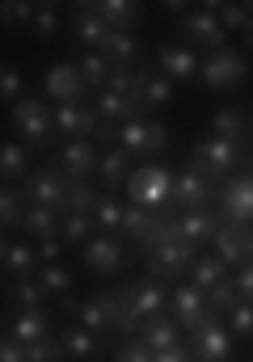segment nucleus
Masks as SVG:
<instances>
[{"label": "nucleus", "mask_w": 253, "mask_h": 362, "mask_svg": "<svg viewBox=\"0 0 253 362\" xmlns=\"http://www.w3.org/2000/svg\"><path fill=\"white\" fill-rule=\"evenodd\" d=\"M173 185H177V177L169 169H161V165H144V169H135L127 177L131 202L144 206V211H152V215H161V211L173 206Z\"/></svg>", "instance_id": "nucleus-1"}, {"label": "nucleus", "mask_w": 253, "mask_h": 362, "mask_svg": "<svg viewBox=\"0 0 253 362\" xmlns=\"http://www.w3.org/2000/svg\"><path fill=\"white\" fill-rule=\"evenodd\" d=\"M237 160H245V148H241L237 139L211 135V139H203V144L194 148V173H203V177H211V181L224 177V173H232Z\"/></svg>", "instance_id": "nucleus-2"}, {"label": "nucleus", "mask_w": 253, "mask_h": 362, "mask_svg": "<svg viewBox=\"0 0 253 362\" xmlns=\"http://www.w3.org/2000/svg\"><path fill=\"white\" fill-rule=\"evenodd\" d=\"M13 122L21 127L26 144H34V148H47V144H51V131H55V114L43 105V97H21V101L13 105Z\"/></svg>", "instance_id": "nucleus-3"}, {"label": "nucleus", "mask_w": 253, "mask_h": 362, "mask_svg": "<svg viewBox=\"0 0 253 362\" xmlns=\"http://www.w3.org/2000/svg\"><path fill=\"white\" fill-rule=\"evenodd\" d=\"M190 354L198 362H228V354H232V333L215 320V312L190 333Z\"/></svg>", "instance_id": "nucleus-4"}, {"label": "nucleus", "mask_w": 253, "mask_h": 362, "mask_svg": "<svg viewBox=\"0 0 253 362\" xmlns=\"http://www.w3.org/2000/svg\"><path fill=\"white\" fill-rule=\"evenodd\" d=\"M198 76H203L211 89H232V85H241V81L249 76V64H245L241 51L224 47V51H215V55L203 59V72H198Z\"/></svg>", "instance_id": "nucleus-5"}, {"label": "nucleus", "mask_w": 253, "mask_h": 362, "mask_svg": "<svg viewBox=\"0 0 253 362\" xmlns=\"http://www.w3.org/2000/svg\"><path fill=\"white\" fill-rule=\"evenodd\" d=\"M169 308H173V320H177V329H198L207 316H211V303H207V291H198L194 282L190 286H177L173 295H169Z\"/></svg>", "instance_id": "nucleus-6"}, {"label": "nucleus", "mask_w": 253, "mask_h": 362, "mask_svg": "<svg viewBox=\"0 0 253 362\" xmlns=\"http://www.w3.org/2000/svg\"><path fill=\"white\" fill-rule=\"evenodd\" d=\"M220 211H224V223H253V173L220 189Z\"/></svg>", "instance_id": "nucleus-7"}, {"label": "nucleus", "mask_w": 253, "mask_h": 362, "mask_svg": "<svg viewBox=\"0 0 253 362\" xmlns=\"http://www.w3.org/2000/svg\"><path fill=\"white\" fill-rule=\"evenodd\" d=\"M84 89H89V85H84V76H81L77 64H55V68L47 72V81H43V93L55 97L60 105H81Z\"/></svg>", "instance_id": "nucleus-8"}, {"label": "nucleus", "mask_w": 253, "mask_h": 362, "mask_svg": "<svg viewBox=\"0 0 253 362\" xmlns=\"http://www.w3.org/2000/svg\"><path fill=\"white\" fill-rule=\"evenodd\" d=\"M181 34H186L190 42H198V47H207L211 55H215V51H224V25H220V17H215L211 8H198V13H186V17H181Z\"/></svg>", "instance_id": "nucleus-9"}, {"label": "nucleus", "mask_w": 253, "mask_h": 362, "mask_svg": "<svg viewBox=\"0 0 253 362\" xmlns=\"http://www.w3.org/2000/svg\"><path fill=\"white\" fill-rule=\"evenodd\" d=\"M55 131L68 135V144H77V139H89V135L101 131V118L89 105H60L55 110Z\"/></svg>", "instance_id": "nucleus-10"}, {"label": "nucleus", "mask_w": 253, "mask_h": 362, "mask_svg": "<svg viewBox=\"0 0 253 362\" xmlns=\"http://www.w3.org/2000/svg\"><path fill=\"white\" fill-rule=\"evenodd\" d=\"M68 173L64 169H43V173H34V177L26 181V198L34 202V206H60L64 202V194H68Z\"/></svg>", "instance_id": "nucleus-11"}, {"label": "nucleus", "mask_w": 253, "mask_h": 362, "mask_svg": "<svg viewBox=\"0 0 253 362\" xmlns=\"http://www.w3.org/2000/svg\"><path fill=\"white\" fill-rule=\"evenodd\" d=\"M194 249H198V245H190V240H177V245H165V249H152V253H148V257H152L148 266H152L157 278H177L181 270H190V266L198 262Z\"/></svg>", "instance_id": "nucleus-12"}, {"label": "nucleus", "mask_w": 253, "mask_h": 362, "mask_svg": "<svg viewBox=\"0 0 253 362\" xmlns=\"http://www.w3.org/2000/svg\"><path fill=\"white\" fill-rule=\"evenodd\" d=\"M157 64H161V76H169V81H190L203 72V59L190 47H161Z\"/></svg>", "instance_id": "nucleus-13"}, {"label": "nucleus", "mask_w": 253, "mask_h": 362, "mask_svg": "<svg viewBox=\"0 0 253 362\" xmlns=\"http://www.w3.org/2000/svg\"><path fill=\"white\" fill-rule=\"evenodd\" d=\"M72 34L81 38L89 51H101V47H106V38H110V25L101 21L97 4H81V8H77V17H72Z\"/></svg>", "instance_id": "nucleus-14"}, {"label": "nucleus", "mask_w": 253, "mask_h": 362, "mask_svg": "<svg viewBox=\"0 0 253 362\" xmlns=\"http://www.w3.org/2000/svg\"><path fill=\"white\" fill-rule=\"evenodd\" d=\"M220 228H224V219L211 215L207 206H203V211H186V215L177 219V232H181V240H190V245H207V240H215Z\"/></svg>", "instance_id": "nucleus-15"}, {"label": "nucleus", "mask_w": 253, "mask_h": 362, "mask_svg": "<svg viewBox=\"0 0 253 362\" xmlns=\"http://www.w3.org/2000/svg\"><path fill=\"white\" fill-rule=\"evenodd\" d=\"M93 110H97V118H101V122H110V127L118 122V127H123V122H135L144 105H140L135 97H118V93L101 89V93H97V101H93Z\"/></svg>", "instance_id": "nucleus-16"}, {"label": "nucleus", "mask_w": 253, "mask_h": 362, "mask_svg": "<svg viewBox=\"0 0 253 362\" xmlns=\"http://www.w3.org/2000/svg\"><path fill=\"white\" fill-rule=\"evenodd\" d=\"M97 165H101V160H97V152H93L89 139H77V144H68V148L60 152V169L68 173V181H84Z\"/></svg>", "instance_id": "nucleus-17"}, {"label": "nucleus", "mask_w": 253, "mask_h": 362, "mask_svg": "<svg viewBox=\"0 0 253 362\" xmlns=\"http://www.w3.org/2000/svg\"><path fill=\"white\" fill-rule=\"evenodd\" d=\"M207 198H211V177H203V173H194V169L181 173L177 185H173V202L186 206V211H203Z\"/></svg>", "instance_id": "nucleus-18"}, {"label": "nucleus", "mask_w": 253, "mask_h": 362, "mask_svg": "<svg viewBox=\"0 0 253 362\" xmlns=\"http://www.w3.org/2000/svg\"><path fill=\"white\" fill-rule=\"evenodd\" d=\"M84 266L93 274H114L123 266V249H118V240H110V236H93L89 245H84Z\"/></svg>", "instance_id": "nucleus-19"}, {"label": "nucleus", "mask_w": 253, "mask_h": 362, "mask_svg": "<svg viewBox=\"0 0 253 362\" xmlns=\"http://www.w3.org/2000/svg\"><path fill=\"white\" fill-rule=\"evenodd\" d=\"M21 346H38V341H47L51 337V329H47V312L43 308H21L17 316H13V329H9Z\"/></svg>", "instance_id": "nucleus-20"}, {"label": "nucleus", "mask_w": 253, "mask_h": 362, "mask_svg": "<svg viewBox=\"0 0 253 362\" xmlns=\"http://www.w3.org/2000/svg\"><path fill=\"white\" fill-rule=\"evenodd\" d=\"M131 97H135L144 110L165 105L169 97H173V81H169V76H152V72H135V89H131Z\"/></svg>", "instance_id": "nucleus-21"}, {"label": "nucleus", "mask_w": 253, "mask_h": 362, "mask_svg": "<svg viewBox=\"0 0 253 362\" xmlns=\"http://www.w3.org/2000/svg\"><path fill=\"white\" fill-rule=\"evenodd\" d=\"M97 202H101V194H97L89 181H72L68 194H64V202H60L55 211H60V219H68V215H93Z\"/></svg>", "instance_id": "nucleus-22"}, {"label": "nucleus", "mask_w": 253, "mask_h": 362, "mask_svg": "<svg viewBox=\"0 0 253 362\" xmlns=\"http://www.w3.org/2000/svg\"><path fill=\"white\" fill-rule=\"evenodd\" d=\"M21 232H30V236H38V240H55V236L64 232L60 211H55V206H26V223H21Z\"/></svg>", "instance_id": "nucleus-23"}, {"label": "nucleus", "mask_w": 253, "mask_h": 362, "mask_svg": "<svg viewBox=\"0 0 253 362\" xmlns=\"http://www.w3.org/2000/svg\"><path fill=\"white\" fill-rule=\"evenodd\" d=\"M101 55H106L114 68H131V64L140 59V42H135V34L110 30V38H106V47H101Z\"/></svg>", "instance_id": "nucleus-24"}, {"label": "nucleus", "mask_w": 253, "mask_h": 362, "mask_svg": "<svg viewBox=\"0 0 253 362\" xmlns=\"http://www.w3.org/2000/svg\"><path fill=\"white\" fill-rule=\"evenodd\" d=\"M144 346L152 354H165V350H177V320H165V316H152L144 325Z\"/></svg>", "instance_id": "nucleus-25"}, {"label": "nucleus", "mask_w": 253, "mask_h": 362, "mask_svg": "<svg viewBox=\"0 0 253 362\" xmlns=\"http://www.w3.org/2000/svg\"><path fill=\"white\" fill-rule=\"evenodd\" d=\"M60 346H64V354H68V358H81V362L101 354V341H97V333H89V329H64Z\"/></svg>", "instance_id": "nucleus-26"}, {"label": "nucleus", "mask_w": 253, "mask_h": 362, "mask_svg": "<svg viewBox=\"0 0 253 362\" xmlns=\"http://www.w3.org/2000/svg\"><path fill=\"white\" fill-rule=\"evenodd\" d=\"M97 13H101V21H106L110 30H123V34H131V25H135V17H140V8H135L131 0H101Z\"/></svg>", "instance_id": "nucleus-27"}, {"label": "nucleus", "mask_w": 253, "mask_h": 362, "mask_svg": "<svg viewBox=\"0 0 253 362\" xmlns=\"http://www.w3.org/2000/svg\"><path fill=\"white\" fill-rule=\"evenodd\" d=\"M77 68H81V76H84L89 89H106V81H110V72H114L101 51H84L81 59H77Z\"/></svg>", "instance_id": "nucleus-28"}, {"label": "nucleus", "mask_w": 253, "mask_h": 362, "mask_svg": "<svg viewBox=\"0 0 253 362\" xmlns=\"http://www.w3.org/2000/svg\"><path fill=\"white\" fill-rule=\"evenodd\" d=\"M211 245H215V257H220L224 266H237V270L245 266V249H241V240H237L232 223H224V228L215 232V240H211Z\"/></svg>", "instance_id": "nucleus-29"}, {"label": "nucleus", "mask_w": 253, "mask_h": 362, "mask_svg": "<svg viewBox=\"0 0 253 362\" xmlns=\"http://www.w3.org/2000/svg\"><path fill=\"white\" fill-rule=\"evenodd\" d=\"M152 211H144V206H135V202H127V215H123V236L127 240H148V232H152Z\"/></svg>", "instance_id": "nucleus-30"}, {"label": "nucleus", "mask_w": 253, "mask_h": 362, "mask_svg": "<svg viewBox=\"0 0 253 362\" xmlns=\"http://www.w3.org/2000/svg\"><path fill=\"white\" fill-rule=\"evenodd\" d=\"M0 262H4V274H17V278H30V270H34V262H38V253H34L30 245H4V253H0Z\"/></svg>", "instance_id": "nucleus-31"}, {"label": "nucleus", "mask_w": 253, "mask_h": 362, "mask_svg": "<svg viewBox=\"0 0 253 362\" xmlns=\"http://www.w3.org/2000/svg\"><path fill=\"white\" fill-rule=\"evenodd\" d=\"M114 135H118V148H127L131 156H144V152H148V122H144V118L123 122Z\"/></svg>", "instance_id": "nucleus-32"}, {"label": "nucleus", "mask_w": 253, "mask_h": 362, "mask_svg": "<svg viewBox=\"0 0 253 362\" xmlns=\"http://www.w3.org/2000/svg\"><path fill=\"white\" fill-rule=\"evenodd\" d=\"M190 270H194V286H198V291H211V286H220V282L228 278V266H224L220 257H203V262H194Z\"/></svg>", "instance_id": "nucleus-33"}, {"label": "nucleus", "mask_w": 253, "mask_h": 362, "mask_svg": "<svg viewBox=\"0 0 253 362\" xmlns=\"http://www.w3.org/2000/svg\"><path fill=\"white\" fill-rule=\"evenodd\" d=\"M211 131H215L220 139H237V144H241V135H245V114L228 105V110H220V114L211 118Z\"/></svg>", "instance_id": "nucleus-34"}, {"label": "nucleus", "mask_w": 253, "mask_h": 362, "mask_svg": "<svg viewBox=\"0 0 253 362\" xmlns=\"http://www.w3.org/2000/svg\"><path fill=\"white\" fill-rule=\"evenodd\" d=\"M207 303H211V312H215V316H220V312H228V316H232V308L241 303L237 282H232V278H224L220 286H211V291H207Z\"/></svg>", "instance_id": "nucleus-35"}, {"label": "nucleus", "mask_w": 253, "mask_h": 362, "mask_svg": "<svg viewBox=\"0 0 253 362\" xmlns=\"http://www.w3.org/2000/svg\"><path fill=\"white\" fill-rule=\"evenodd\" d=\"M127 165H131V152H127V148H110L97 169H101V177L110 181V185H118V181L127 177Z\"/></svg>", "instance_id": "nucleus-36"}, {"label": "nucleus", "mask_w": 253, "mask_h": 362, "mask_svg": "<svg viewBox=\"0 0 253 362\" xmlns=\"http://www.w3.org/2000/svg\"><path fill=\"white\" fill-rule=\"evenodd\" d=\"M123 215H127V206L118 202V198H110V194H101V202H97V211H93V219H97V228H118L123 232Z\"/></svg>", "instance_id": "nucleus-37"}, {"label": "nucleus", "mask_w": 253, "mask_h": 362, "mask_svg": "<svg viewBox=\"0 0 253 362\" xmlns=\"http://www.w3.org/2000/svg\"><path fill=\"white\" fill-rule=\"evenodd\" d=\"M215 17H220V25L224 30H245L253 21V13H249V4H207Z\"/></svg>", "instance_id": "nucleus-38"}, {"label": "nucleus", "mask_w": 253, "mask_h": 362, "mask_svg": "<svg viewBox=\"0 0 253 362\" xmlns=\"http://www.w3.org/2000/svg\"><path fill=\"white\" fill-rule=\"evenodd\" d=\"M38 282H43L47 295H68V291H72V274L64 270V266H55V262L38 270Z\"/></svg>", "instance_id": "nucleus-39"}, {"label": "nucleus", "mask_w": 253, "mask_h": 362, "mask_svg": "<svg viewBox=\"0 0 253 362\" xmlns=\"http://www.w3.org/2000/svg\"><path fill=\"white\" fill-rule=\"evenodd\" d=\"M21 223H26L21 194H17V189H4V194H0V228H21Z\"/></svg>", "instance_id": "nucleus-40"}, {"label": "nucleus", "mask_w": 253, "mask_h": 362, "mask_svg": "<svg viewBox=\"0 0 253 362\" xmlns=\"http://www.w3.org/2000/svg\"><path fill=\"white\" fill-rule=\"evenodd\" d=\"M0 173L4 177H21L26 173V148L21 144H4L0 148Z\"/></svg>", "instance_id": "nucleus-41"}, {"label": "nucleus", "mask_w": 253, "mask_h": 362, "mask_svg": "<svg viewBox=\"0 0 253 362\" xmlns=\"http://www.w3.org/2000/svg\"><path fill=\"white\" fill-rule=\"evenodd\" d=\"M21 308H43V299H47V291H43V282L38 278H21L17 282V295H13Z\"/></svg>", "instance_id": "nucleus-42"}, {"label": "nucleus", "mask_w": 253, "mask_h": 362, "mask_svg": "<svg viewBox=\"0 0 253 362\" xmlns=\"http://www.w3.org/2000/svg\"><path fill=\"white\" fill-rule=\"evenodd\" d=\"M237 337H253V303L249 299H241L237 308H232V325H228Z\"/></svg>", "instance_id": "nucleus-43"}, {"label": "nucleus", "mask_w": 253, "mask_h": 362, "mask_svg": "<svg viewBox=\"0 0 253 362\" xmlns=\"http://www.w3.org/2000/svg\"><path fill=\"white\" fill-rule=\"evenodd\" d=\"M64 346L55 341V337H47V341H38V346H30V362H64Z\"/></svg>", "instance_id": "nucleus-44"}, {"label": "nucleus", "mask_w": 253, "mask_h": 362, "mask_svg": "<svg viewBox=\"0 0 253 362\" xmlns=\"http://www.w3.org/2000/svg\"><path fill=\"white\" fill-rule=\"evenodd\" d=\"M114 362H157V354L144 346V337H135V341H127V346L114 354Z\"/></svg>", "instance_id": "nucleus-45"}, {"label": "nucleus", "mask_w": 253, "mask_h": 362, "mask_svg": "<svg viewBox=\"0 0 253 362\" xmlns=\"http://www.w3.org/2000/svg\"><path fill=\"white\" fill-rule=\"evenodd\" d=\"M131 89H135V72H131V68H114V72H110V81H106V93L131 97Z\"/></svg>", "instance_id": "nucleus-46"}, {"label": "nucleus", "mask_w": 253, "mask_h": 362, "mask_svg": "<svg viewBox=\"0 0 253 362\" xmlns=\"http://www.w3.org/2000/svg\"><path fill=\"white\" fill-rule=\"evenodd\" d=\"M89 228H93V223H89V215H68V219H64V232H60V240L77 245V240H84V236H89Z\"/></svg>", "instance_id": "nucleus-47"}, {"label": "nucleus", "mask_w": 253, "mask_h": 362, "mask_svg": "<svg viewBox=\"0 0 253 362\" xmlns=\"http://www.w3.org/2000/svg\"><path fill=\"white\" fill-rule=\"evenodd\" d=\"M0 362H30V346H21L13 333H4V341H0Z\"/></svg>", "instance_id": "nucleus-48"}, {"label": "nucleus", "mask_w": 253, "mask_h": 362, "mask_svg": "<svg viewBox=\"0 0 253 362\" xmlns=\"http://www.w3.org/2000/svg\"><path fill=\"white\" fill-rule=\"evenodd\" d=\"M0 97H4V105L21 97V72H17V68H4V72H0Z\"/></svg>", "instance_id": "nucleus-49"}, {"label": "nucleus", "mask_w": 253, "mask_h": 362, "mask_svg": "<svg viewBox=\"0 0 253 362\" xmlns=\"http://www.w3.org/2000/svg\"><path fill=\"white\" fill-rule=\"evenodd\" d=\"M34 30L43 34V38H51L55 30H60V17H55V8L47 4V8H38V17H34Z\"/></svg>", "instance_id": "nucleus-50"}, {"label": "nucleus", "mask_w": 253, "mask_h": 362, "mask_svg": "<svg viewBox=\"0 0 253 362\" xmlns=\"http://www.w3.org/2000/svg\"><path fill=\"white\" fill-rule=\"evenodd\" d=\"M0 13H4V21H30V17H38V8H34V4H26V0H17V4H4Z\"/></svg>", "instance_id": "nucleus-51"}, {"label": "nucleus", "mask_w": 253, "mask_h": 362, "mask_svg": "<svg viewBox=\"0 0 253 362\" xmlns=\"http://www.w3.org/2000/svg\"><path fill=\"white\" fill-rule=\"evenodd\" d=\"M232 282H237L241 299H249V303H253V262H245V266L237 270V278H232Z\"/></svg>", "instance_id": "nucleus-52"}, {"label": "nucleus", "mask_w": 253, "mask_h": 362, "mask_svg": "<svg viewBox=\"0 0 253 362\" xmlns=\"http://www.w3.org/2000/svg\"><path fill=\"white\" fill-rule=\"evenodd\" d=\"M60 249H64V240H60V236H55V240H43V245H38V249H34V253H38V262H47V266H51V262H55V257H60Z\"/></svg>", "instance_id": "nucleus-53"}, {"label": "nucleus", "mask_w": 253, "mask_h": 362, "mask_svg": "<svg viewBox=\"0 0 253 362\" xmlns=\"http://www.w3.org/2000/svg\"><path fill=\"white\" fill-rule=\"evenodd\" d=\"M148 152H165V127L148 122Z\"/></svg>", "instance_id": "nucleus-54"}, {"label": "nucleus", "mask_w": 253, "mask_h": 362, "mask_svg": "<svg viewBox=\"0 0 253 362\" xmlns=\"http://www.w3.org/2000/svg\"><path fill=\"white\" fill-rule=\"evenodd\" d=\"M157 362H194V354L177 346V350H165V354H157Z\"/></svg>", "instance_id": "nucleus-55"}, {"label": "nucleus", "mask_w": 253, "mask_h": 362, "mask_svg": "<svg viewBox=\"0 0 253 362\" xmlns=\"http://www.w3.org/2000/svg\"><path fill=\"white\" fill-rule=\"evenodd\" d=\"M245 42H249V47H253V21H249V25H245Z\"/></svg>", "instance_id": "nucleus-56"}]
</instances>
